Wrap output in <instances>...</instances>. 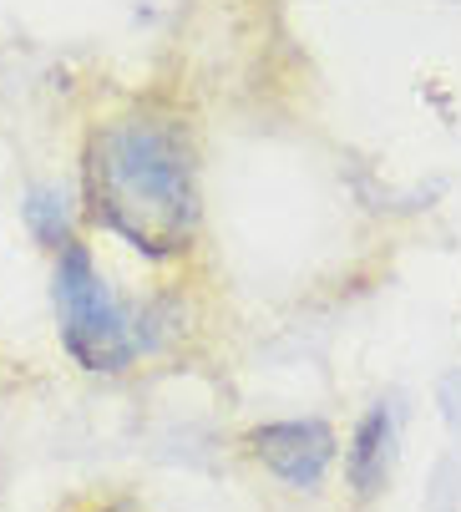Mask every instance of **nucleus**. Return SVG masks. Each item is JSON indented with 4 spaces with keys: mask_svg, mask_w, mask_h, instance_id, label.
Returning a JSON list of instances; mask_svg holds the SVG:
<instances>
[{
    "mask_svg": "<svg viewBox=\"0 0 461 512\" xmlns=\"http://www.w3.org/2000/svg\"><path fill=\"white\" fill-rule=\"evenodd\" d=\"M82 188L87 213L122 244L152 259L188 249L198 224V178L178 122L152 112L97 122L87 137Z\"/></svg>",
    "mask_w": 461,
    "mask_h": 512,
    "instance_id": "nucleus-1",
    "label": "nucleus"
},
{
    "mask_svg": "<svg viewBox=\"0 0 461 512\" xmlns=\"http://www.w3.org/2000/svg\"><path fill=\"white\" fill-rule=\"evenodd\" d=\"M97 512H127V507H97Z\"/></svg>",
    "mask_w": 461,
    "mask_h": 512,
    "instance_id": "nucleus-6",
    "label": "nucleus"
},
{
    "mask_svg": "<svg viewBox=\"0 0 461 512\" xmlns=\"http://www.w3.org/2000/svg\"><path fill=\"white\" fill-rule=\"evenodd\" d=\"M391 411L375 406L360 426H355V442L345 452V467H350V482L360 497H370L380 482H386V467H391Z\"/></svg>",
    "mask_w": 461,
    "mask_h": 512,
    "instance_id": "nucleus-4",
    "label": "nucleus"
},
{
    "mask_svg": "<svg viewBox=\"0 0 461 512\" xmlns=\"http://www.w3.org/2000/svg\"><path fill=\"white\" fill-rule=\"evenodd\" d=\"M244 442L264 472H274L279 482H289L299 492L320 487L335 462V431L325 421H274V426L249 431Z\"/></svg>",
    "mask_w": 461,
    "mask_h": 512,
    "instance_id": "nucleus-3",
    "label": "nucleus"
},
{
    "mask_svg": "<svg viewBox=\"0 0 461 512\" xmlns=\"http://www.w3.org/2000/svg\"><path fill=\"white\" fill-rule=\"evenodd\" d=\"M26 224H31V234L46 249H61V244L76 239V208H71V198L56 183H46V188H36L26 198Z\"/></svg>",
    "mask_w": 461,
    "mask_h": 512,
    "instance_id": "nucleus-5",
    "label": "nucleus"
},
{
    "mask_svg": "<svg viewBox=\"0 0 461 512\" xmlns=\"http://www.w3.org/2000/svg\"><path fill=\"white\" fill-rule=\"evenodd\" d=\"M51 300H56L61 345L82 371H107L112 376V371L137 365V355L152 350V335H158L152 310H137L117 295L82 239L56 249Z\"/></svg>",
    "mask_w": 461,
    "mask_h": 512,
    "instance_id": "nucleus-2",
    "label": "nucleus"
}]
</instances>
